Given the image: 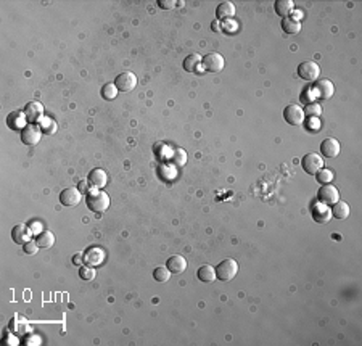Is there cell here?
Here are the masks:
<instances>
[{
  "instance_id": "cell-22",
  "label": "cell",
  "mask_w": 362,
  "mask_h": 346,
  "mask_svg": "<svg viewBox=\"0 0 362 346\" xmlns=\"http://www.w3.org/2000/svg\"><path fill=\"white\" fill-rule=\"evenodd\" d=\"M333 208L330 209L332 211V216L333 218H337V219H346L348 216H350V205H348L346 201H337V203H333L332 205Z\"/></svg>"
},
{
  "instance_id": "cell-17",
  "label": "cell",
  "mask_w": 362,
  "mask_h": 346,
  "mask_svg": "<svg viewBox=\"0 0 362 346\" xmlns=\"http://www.w3.org/2000/svg\"><path fill=\"white\" fill-rule=\"evenodd\" d=\"M87 182L90 184L92 187L95 188H103L106 185V182H108V175L106 173L103 171V169H93V171L89 174V177H87Z\"/></svg>"
},
{
  "instance_id": "cell-21",
  "label": "cell",
  "mask_w": 362,
  "mask_h": 346,
  "mask_svg": "<svg viewBox=\"0 0 362 346\" xmlns=\"http://www.w3.org/2000/svg\"><path fill=\"white\" fill-rule=\"evenodd\" d=\"M295 6V3L291 2V0H277V2L274 3V8H275V13L280 16V18H288L290 13L295 10L293 8Z\"/></svg>"
},
{
  "instance_id": "cell-28",
  "label": "cell",
  "mask_w": 362,
  "mask_h": 346,
  "mask_svg": "<svg viewBox=\"0 0 362 346\" xmlns=\"http://www.w3.org/2000/svg\"><path fill=\"white\" fill-rule=\"evenodd\" d=\"M116 95H118V89H116L114 83L113 84H105L101 87V97L105 100H114Z\"/></svg>"
},
{
  "instance_id": "cell-30",
  "label": "cell",
  "mask_w": 362,
  "mask_h": 346,
  "mask_svg": "<svg viewBox=\"0 0 362 346\" xmlns=\"http://www.w3.org/2000/svg\"><path fill=\"white\" fill-rule=\"evenodd\" d=\"M173 161L177 166H183L187 163V153L182 150V148H176L173 152Z\"/></svg>"
},
{
  "instance_id": "cell-27",
  "label": "cell",
  "mask_w": 362,
  "mask_h": 346,
  "mask_svg": "<svg viewBox=\"0 0 362 346\" xmlns=\"http://www.w3.org/2000/svg\"><path fill=\"white\" fill-rule=\"evenodd\" d=\"M169 277H171V272H169V269L166 266H163V267H156L153 270V279L156 282H168L169 280Z\"/></svg>"
},
{
  "instance_id": "cell-4",
  "label": "cell",
  "mask_w": 362,
  "mask_h": 346,
  "mask_svg": "<svg viewBox=\"0 0 362 346\" xmlns=\"http://www.w3.org/2000/svg\"><path fill=\"white\" fill-rule=\"evenodd\" d=\"M114 86L119 92H131L132 89H135V86H137V76L131 71H124L116 76Z\"/></svg>"
},
{
  "instance_id": "cell-36",
  "label": "cell",
  "mask_w": 362,
  "mask_h": 346,
  "mask_svg": "<svg viewBox=\"0 0 362 346\" xmlns=\"http://www.w3.org/2000/svg\"><path fill=\"white\" fill-rule=\"evenodd\" d=\"M73 264L74 266H78V267H81V266H84L86 264V260H84V255H74L73 256Z\"/></svg>"
},
{
  "instance_id": "cell-15",
  "label": "cell",
  "mask_w": 362,
  "mask_h": 346,
  "mask_svg": "<svg viewBox=\"0 0 362 346\" xmlns=\"http://www.w3.org/2000/svg\"><path fill=\"white\" fill-rule=\"evenodd\" d=\"M320 153L325 158H335L340 153V142L332 137L322 140V144H320Z\"/></svg>"
},
{
  "instance_id": "cell-31",
  "label": "cell",
  "mask_w": 362,
  "mask_h": 346,
  "mask_svg": "<svg viewBox=\"0 0 362 346\" xmlns=\"http://www.w3.org/2000/svg\"><path fill=\"white\" fill-rule=\"evenodd\" d=\"M39 124H40V129H42V132H45V134H53V132L57 131L55 121H52L49 118H44Z\"/></svg>"
},
{
  "instance_id": "cell-3",
  "label": "cell",
  "mask_w": 362,
  "mask_h": 346,
  "mask_svg": "<svg viewBox=\"0 0 362 346\" xmlns=\"http://www.w3.org/2000/svg\"><path fill=\"white\" fill-rule=\"evenodd\" d=\"M301 166L304 169V173L306 174H311V175H316L320 169L324 168V160L320 158V155L317 153H306L303 160H301Z\"/></svg>"
},
{
  "instance_id": "cell-14",
  "label": "cell",
  "mask_w": 362,
  "mask_h": 346,
  "mask_svg": "<svg viewBox=\"0 0 362 346\" xmlns=\"http://www.w3.org/2000/svg\"><path fill=\"white\" fill-rule=\"evenodd\" d=\"M166 267L169 269L171 274H182L183 270L187 269V261H185V258L181 255L169 256L166 261Z\"/></svg>"
},
{
  "instance_id": "cell-7",
  "label": "cell",
  "mask_w": 362,
  "mask_h": 346,
  "mask_svg": "<svg viewBox=\"0 0 362 346\" xmlns=\"http://www.w3.org/2000/svg\"><path fill=\"white\" fill-rule=\"evenodd\" d=\"M201 66L209 73H219L224 68V58L221 53H208L201 58Z\"/></svg>"
},
{
  "instance_id": "cell-25",
  "label": "cell",
  "mask_w": 362,
  "mask_h": 346,
  "mask_svg": "<svg viewBox=\"0 0 362 346\" xmlns=\"http://www.w3.org/2000/svg\"><path fill=\"white\" fill-rule=\"evenodd\" d=\"M282 29L293 36V34H298L301 31V23H299V19H295V18H283L282 19Z\"/></svg>"
},
{
  "instance_id": "cell-12",
  "label": "cell",
  "mask_w": 362,
  "mask_h": 346,
  "mask_svg": "<svg viewBox=\"0 0 362 346\" xmlns=\"http://www.w3.org/2000/svg\"><path fill=\"white\" fill-rule=\"evenodd\" d=\"M31 235H32V229H29L26 224H18V226H15L11 230V239L15 243H18V245L28 243L31 240Z\"/></svg>"
},
{
  "instance_id": "cell-33",
  "label": "cell",
  "mask_w": 362,
  "mask_h": 346,
  "mask_svg": "<svg viewBox=\"0 0 362 346\" xmlns=\"http://www.w3.org/2000/svg\"><path fill=\"white\" fill-rule=\"evenodd\" d=\"M304 114H307L309 118H317L320 113H322V108H320V105L317 103H309L306 108H304Z\"/></svg>"
},
{
  "instance_id": "cell-8",
  "label": "cell",
  "mask_w": 362,
  "mask_h": 346,
  "mask_svg": "<svg viewBox=\"0 0 362 346\" xmlns=\"http://www.w3.org/2000/svg\"><path fill=\"white\" fill-rule=\"evenodd\" d=\"M283 118L290 126H299L304 121V111L299 105H288L283 110Z\"/></svg>"
},
{
  "instance_id": "cell-37",
  "label": "cell",
  "mask_w": 362,
  "mask_h": 346,
  "mask_svg": "<svg viewBox=\"0 0 362 346\" xmlns=\"http://www.w3.org/2000/svg\"><path fill=\"white\" fill-rule=\"evenodd\" d=\"M211 29H213L214 32H221V21H217L216 19V21L211 24Z\"/></svg>"
},
{
  "instance_id": "cell-10",
  "label": "cell",
  "mask_w": 362,
  "mask_h": 346,
  "mask_svg": "<svg viewBox=\"0 0 362 346\" xmlns=\"http://www.w3.org/2000/svg\"><path fill=\"white\" fill-rule=\"evenodd\" d=\"M83 198V192L76 187H68L60 193V203L63 206H76Z\"/></svg>"
},
{
  "instance_id": "cell-20",
  "label": "cell",
  "mask_w": 362,
  "mask_h": 346,
  "mask_svg": "<svg viewBox=\"0 0 362 346\" xmlns=\"http://www.w3.org/2000/svg\"><path fill=\"white\" fill-rule=\"evenodd\" d=\"M234 15H235V5L232 2H221L217 5V8H216L217 21H221V19H229Z\"/></svg>"
},
{
  "instance_id": "cell-5",
  "label": "cell",
  "mask_w": 362,
  "mask_h": 346,
  "mask_svg": "<svg viewBox=\"0 0 362 346\" xmlns=\"http://www.w3.org/2000/svg\"><path fill=\"white\" fill-rule=\"evenodd\" d=\"M320 74V68L316 62H303L301 65H298V76L307 81V83H314L317 81Z\"/></svg>"
},
{
  "instance_id": "cell-29",
  "label": "cell",
  "mask_w": 362,
  "mask_h": 346,
  "mask_svg": "<svg viewBox=\"0 0 362 346\" xmlns=\"http://www.w3.org/2000/svg\"><path fill=\"white\" fill-rule=\"evenodd\" d=\"M316 179H317L319 184L325 185V184H329V182L333 179V173L330 171V169H325V168H322V169H320V171L316 174Z\"/></svg>"
},
{
  "instance_id": "cell-11",
  "label": "cell",
  "mask_w": 362,
  "mask_h": 346,
  "mask_svg": "<svg viewBox=\"0 0 362 346\" xmlns=\"http://www.w3.org/2000/svg\"><path fill=\"white\" fill-rule=\"evenodd\" d=\"M42 114H44V106H42V103H39V101H29V103L24 106V116L28 119V123H31V124L40 123Z\"/></svg>"
},
{
  "instance_id": "cell-9",
  "label": "cell",
  "mask_w": 362,
  "mask_h": 346,
  "mask_svg": "<svg viewBox=\"0 0 362 346\" xmlns=\"http://www.w3.org/2000/svg\"><path fill=\"white\" fill-rule=\"evenodd\" d=\"M317 198H319V203H324V205H333V203H337L340 200V193H338L337 187H333L330 184H325L319 188Z\"/></svg>"
},
{
  "instance_id": "cell-34",
  "label": "cell",
  "mask_w": 362,
  "mask_h": 346,
  "mask_svg": "<svg viewBox=\"0 0 362 346\" xmlns=\"http://www.w3.org/2000/svg\"><path fill=\"white\" fill-rule=\"evenodd\" d=\"M37 250H39V245H37L36 242L29 240L28 243H24V253L26 255H36Z\"/></svg>"
},
{
  "instance_id": "cell-32",
  "label": "cell",
  "mask_w": 362,
  "mask_h": 346,
  "mask_svg": "<svg viewBox=\"0 0 362 346\" xmlns=\"http://www.w3.org/2000/svg\"><path fill=\"white\" fill-rule=\"evenodd\" d=\"M79 277L83 280H93L95 279V270L92 266H81L79 269Z\"/></svg>"
},
{
  "instance_id": "cell-13",
  "label": "cell",
  "mask_w": 362,
  "mask_h": 346,
  "mask_svg": "<svg viewBox=\"0 0 362 346\" xmlns=\"http://www.w3.org/2000/svg\"><path fill=\"white\" fill-rule=\"evenodd\" d=\"M333 92H335V87L332 84V81H329V79H320L316 83V86H314V93H316L317 98L329 100V98H332Z\"/></svg>"
},
{
  "instance_id": "cell-2",
  "label": "cell",
  "mask_w": 362,
  "mask_h": 346,
  "mask_svg": "<svg viewBox=\"0 0 362 346\" xmlns=\"http://www.w3.org/2000/svg\"><path fill=\"white\" fill-rule=\"evenodd\" d=\"M238 272V264L234 260H224L221 264H217L216 267V279H219L222 282L232 280Z\"/></svg>"
},
{
  "instance_id": "cell-6",
  "label": "cell",
  "mask_w": 362,
  "mask_h": 346,
  "mask_svg": "<svg viewBox=\"0 0 362 346\" xmlns=\"http://www.w3.org/2000/svg\"><path fill=\"white\" fill-rule=\"evenodd\" d=\"M42 129L37 127L36 124H28L21 131V142L28 147H34L39 144L40 137H42Z\"/></svg>"
},
{
  "instance_id": "cell-16",
  "label": "cell",
  "mask_w": 362,
  "mask_h": 346,
  "mask_svg": "<svg viewBox=\"0 0 362 346\" xmlns=\"http://www.w3.org/2000/svg\"><path fill=\"white\" fill-rule=\"evenodd\" d=\"M312 218L317 224H327L332 219V211L324 203H317L312 206Z\"/></svg>"
},
{
  "instance_id": "cell-18",
  "label": "cell",
  "mask_w": 362,
  "mask_h": 346,
  "mask_svg": "<svg viewBox=\"0 0 362 346\" xmlns=\"http://www.w3.org/2000/svg\"><path fill=\"white\" fill-rule=\"evenodd\" d=\"M26 116H24V113L21 111H13L10 113L8 116H6V124H8L10 129H13V131H19V129H23L26 127Z\"/></svg>"
},
{
  "instance_id": "cell-1",
  "label": "cell",
  "mask_w": 362,
  "mask_h": 346,
  "mask_svg": "<svg viewBox=\"0 0 362 346\" xmlns=\"http://www.w3.org/2000/svg\"><path fill=\"white\" fill-rule=\"evenodd\" d=\"M86 203L92 213H103L110 208V196L105 192H101V190H95V192L87 193Z\"/></svg>"
},
{
  "instance_id": "cell-24",
  "label": "cell",
  "mask_w": 362,
  "mask_h": 346,
  "mask_svg": "<svg viewBox=\"0 0 362 346\" xmlns=\"http://www.w3.org/2000/svg\"><path fill=\"white\" fill-rule=\"evenodd\" d=\"M36 243L39 245V248H52L53 243H55V235L50 230H44V232L37 234Z\"/></svg>"
},
{
  "instance_id": "cell-19",
  "label": "cell",
  "mask_w": 362,
  "mask_h": 346,
  "mask_svg": "<svg viewBox=\"0 0 362 346\" xmlns=\"http://www.w3.org/2000/svg\"><path fill=\"white\" fill-rule=\"evenodd\" d=\"M84 260H86V264H92V267L100 266L105 261V252L101 248H89L84 255Z\"/></svg>"
},
{
  "instance_id": "cell-26",
  "label": "cell",
  "mask_w": 362,
  "mask_h": 346,
  "mask_svg": "<svg viewBox=\"0 0 362 346\" xmlns=\"http://www.w3.org/2000/svg\"><path fill=\"white\" fill-rule=\"evenodd\" d=\"M200 66H201V57L196 55V53H192V55H188L183 60V70L187 73H195L200 70Z\"/></svg>"
},
{
  "instance_id": "cell-23",
  "label": "cell",
  "mask_w": 362,
  "mask_h": 346,
  "mask_svg": "<svg viewBox=\"0 0 362 346\" xmlns=\"http://www.w3.org/2000/svg\"><path fill=\"white\" fill-rule=\"evenodd\" d=\"M196 277L201 282H204V283H211V282L216 280V269L211 267L209 264H206V266H201L200 269H198Z\"/></svg>"
},
{
  "instance_id": "cell-35",
  "label": "cell",
  "mask_w": 362,
  "mask_h": 346,
  "mask_svg": "<svg viewBox=\"0 0 362 346\" xmlns=\"http://www.w3.org/2000/svg\"><path fill=\"white\" fill-rule=\"evenodd\" d=\"M158 6H161L163 10H171L176 6L174 0H158Z\"/></svg>"
}]
</instances>
